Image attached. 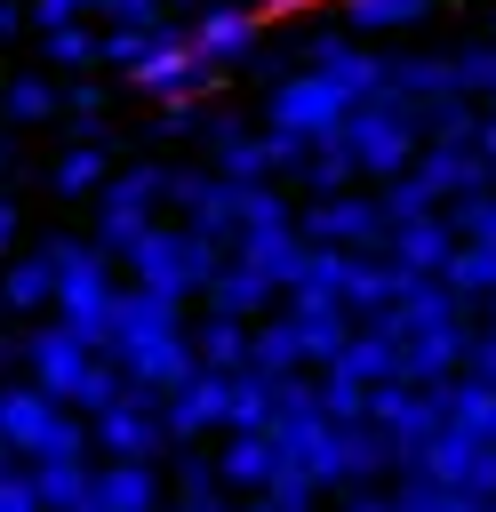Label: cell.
<instances>
[{
    "mask_svg": "<svg viewBox=\"0 0 496 512\" xmlns=\"http://www.w3.org/2000/svg\"><path fill=\"white\" fill-rule=\"evenodd\" d=\"M464 368H472V376H496V320H480V328L464 336Z\"/></svg>",
    "mask_w": 496,
    "mask_h": 512,
    "instance_id": "ab89813d",
    "label": "cell"
},
{
    "mask_svg": "<svg viewBox=\"0 0 496 512\" xmlns=\"http://www.w3.org/2000/svg\"><path fill=\"white\" fill-rule=\"evenodd\" d=\"M440 280L464 296V304H480V296H496V240H456V256L440 264Z\"/></svg>",
    "mask_w": 496,
    "mask_h": 512,
    "instance_id": "484cf974",
    "label": "cell"
},
{
    "mask_svg": "<svg viewBox=\"0 0 496 512\" xmlns=\"http://www.w3.org/2000/svg\"><path fill=\"white\" fill-rule=\"evenodd\" d=\"M456 88H464V96H480V104H496V32L456 48Z\"/></svg>",
    "mask_w": 496,
    "mask_h": 512,
    "instance_id": "d6a6232c",
    "label": "cell"
},
{
    "mask_svg": "<svg viewBox=\"0 0 496 512\" xmlns=\"http://www.w3.org/2000/svg\"><path fill=\"white\" fill-rule=\"evenodd\" d=\"M24 24H32V8H24V0H0V40H16Z\"/></svg>",
    "mask_w": 496,
    "mask_h": 512,
    "instance_id": "ee69618b",
    "label": "cell"
},
{
    "mask_svg": "<svg viewBox=\"0 0 496 512\" xmlns=\"http://www.w3.org/2000/svg\"><path fill=\"white\" fill-rule=\"evenodd\" d=\"M128 88H136V96H152V104H176V96L216 88V64L192 48V32H168V24H160V40L128 64Z\"/></svg>",
    "mask_w": 496,
    "mask_h": 512,
    "instance_id": "52a82bcc",
    "label": "cell"
},
{
    "mask_svg": "<svg viewBox=\"0 0 496 512\" xmlns=\"http://www.w3.org/2000/svg\"><path fill=\"white\" fill-rule=\"evenodd\" d=\"M288 464V448L264 432V424H248V432H232L224 440V456H216V472H224V488H264L272 472Z\"/></svg>",
    "mask_w": 496,
    "mask_h": 512,
    "instance_id": "ffe728a7",
    "label": "cell"
},
{
    "mask_svg": "<svg viewBox=\"0 0 496 512\" xmlns=\"http://www.w3.org/2000/svg\"><path fill=\"white\" fill-rule=\"evenodd\" d=\"M168 176H176V168H160V160H136V168H120V176H104V192H96V240H104L112 256L160 216Z\"/></svg>",
    "mask_w": 496,
    "mask_h": 512,
    "instance_id": "8992f818",
    "label": "cell"
},
{
    "mask_svg": "<svg viewBox=\"0 0 496 512\" xmlns=\"http://www.w3.org/2000/svg\"><path fill=\"white\" fill-rule=\"evenodd\" d=\"M88 432H96V448H104V456H160V440H168V416H160V392H144V384H128L120 400H104V408L88 416Z\"/></svg>",
    "mask_w": 496,
    "mask_h": 512,
    "instance_id": "8fae6325",
    "label": "cell"
},
{
    "mask_svg": "<svg viewBox=\"0 0 496 512\" xmlns=\"http://www.w3.org/2000/svg\"><path fill=\"white\" fill-rule=\"evenodd\" d=\"M56 104H64V96H56V88H48L40 72H24V80H8V96H0V112H8L16 128H32V120H48Z\"/></svg>",
    "mask_w": 496,
    "mask_h": 512,
    "instance_id": "836d02e7",
    "label": "cell"
},
{
    "mask_svg": "<svg viewBox=\"0 0 496 512\" xmlns=\"http://www.w3.org/2000/svg\"><path fill=\"white\" fill-rule=\"evenodd\" d=\"M192 352H200V368H248V312H224V304H208V320L192 328Z\"/></svg>",
    "mask_w": 496,
    "mask_h": 512,
    "instance_id": "7402d4cb",
    "label": "cell"
},
{
    "mask_svg": "<svg viewBox=\"0 0 496 512\" xmlns=\"http://www.w3.org/2000/svg\"><path fill=\"white\" fill-rule=\"evenodd\" d=\"M40 504H64V512H96V464L88 456H40Z\"/></svg>",
    "mask_w": 496,
    "mask_h": 512,
    "instance_id": "cb8c5ba5",
    "label": "cell"
},
{
    "mask_svg": "<svg viewBox=\"0 0 496 512\" xmlns=\"http://www.w3.org/2000/svg\"><path fill=\"white\" fill-rule=\"evenodd\" d=\"M80 16H104V0H32V24H80Z\"/></svg>",
    "mask_w": 496,
    "mask_h": 512,
    "instance_id": "f35d334b",
    "label": "cell"
},
{
    "mask_svg": "<svg viewBox=\"0 0 496 512\" xmlns=\"http://www.w3.org/2000/svg\"><path fill=\"white\" fill-rule=\"evenodd\" d=\"M0 304L8 312H48L56 304V256L40 248V256H16L8 272H0Z\"/></svg>",
    "mask_w": 496,
    "mask_h": 512,
    "instance_id": "d4e9b609",
    "label": "cell"
},
{
    "mask_svg": "<svg viewBox=\"0 0 496 512\" xmlns=\"http://www.w3.org/2000/svg\"><path fill=\"white\" fill-rule=\"evenodd\" d=\"M120 264H128V280H136V288L192 304V296H208V272L224 264V248H216V240H200L192 224H184V232H168V224H144V232L120 248Z\"/></svg>",
    "mask_w": 496,
    "mask_h": 512,
    "instance_id": "277c9868",
    "label": "cell"
},
{
    "mask_svg": "<svg viewBox=\"0 0 496 512\" xmlns=\"http://www.w3.org/2000/svg\"><path fill=\"white\" fill-rule=\"evenodd\" d=\"M160 416H168V440H200V432H216V424H224V368H192V376L160 400Z\"/></svg>",
    "mask_w": 496,
    "mask_h": 512,
    "instance_id": "9a60e30c",
    "label": "cell"
},
{
    "mask_svg": "<svg viewBox=\"0 0 496 512\" xmlns=\"http://www.w3.org/2000/svg\"><path fill=\"white\" fill-rule=\"evenodd\" d=\"M208 152H216V168H224L232 184H272V176H280V168H272V128L248 136V128L216 120V128H208Z\"/></svg>",
    "mask_w": 496,
    "mask_h": 512,
    "instance_id": "d6986e66",
    "label": "cell"
},
{
    "mask_svg": "<svg viewBox=\"0 0 496 512\" xmlns=\"http://www.w3.org/2000/svg\"><path fill=\"white\" fill-rule=\"evenodd\" d=\"M240 192H248V184H232L224 168H216V176H200V168H176V176H168V200H176L184 224H192L200 240H216V248H240Z\"/></svg>",
    "mask_w": 496,
    "mask_h": 512,
    "instance_id": "30bf717a",
    "label": "cell"
},
{
    "mask_svg": "<svg viewBox=\"0 0 496 512\" xmlns=\"http://www.w3.org/2000/svg\"><path fill=\"white\" fill-rule=\"evenodd\" d=\"M16 232H24V208H16V200H8V192H0V256H8V248H16Z\"/></svg>",
    "mask_w": 496,
    "mask_h": 512,
    "instance_id": "7bdbcfd3",
    "label": "cell"
},
{
    "mask_svg": "<svg viewBox=\"0 0 496 512\" xmlns=\"http://www.w3.org/2000/svg\"><path fill=\"white\" fill-rule=\"evenodd\" d=\"M48 64L96 72V64H104V32H88V24H48Z\"/></svg>",
    "mask_w": 496,
    "mask_h": 512,
    "instance_id": "f546056e",
    "label": "cell"
},
{
    "mask_svg": "<svg viewBox=\"0 0 496 512\" xmlns=\"http://www.w3.org/2000/svg\"><path fill=\"white\" fill-rule=\"evenodd\" d=\"M480 152H488V176H496V104L480 112Z\"/></svg>",
    "mask_w": 496,
    "mask_h": 512,
    "instance_id": "f6af8a7d",
    "label": "cell"
},
{
    "mask_svg": "<svg viewBox=\"0 0 496 512\" xmlns=\"http://www.w3.org/2000/svg\"><path fill=\"white\" fill-rule=\"evenodd\" d=\"M384 88L392 96H416V104H432V96H448L456 88V56H384Z\"/></svg>",
    "mask_w": 496,
    "mask_h": 512,
    "instance_id": "603a6c76",
    "label": "cell"
},
{
    "mask_svg": "<svg viewBox=\"0 0 496 512\" xmlns=\"http://www.w3.org/2000/svg\"><path fill=\"white\" fill-rule=\"evenodd\" d=\"M480 320H496V296H480Z\"/></svg>",
    "mask_w": 496,
    "mask_h": 512,
    "instance_id": "bcb514c9",
    "label": "cell"
},
{
    "mask_svg": "<svg viewBox=\"0 0 496 512\" xmlns=\"http://www.w3.org/2000/svg\"><path fill=\"white\" fill-rule=\"evenodd\" d=\"M464 336H472L464 320L400 336V376H408V384H440V376H456V368H464Z\"/></svg>",
    "mask_w": 496,
    "mask_h": 512,
    "instance_id": "ac0fdd59",
    "label": "cell"
},
{
    "mask_svg": "<svg viewBox=\"0 0 496 512\" xmlns=\"http://www.w3.org/2000/svg\"><path fill=\"white\" fill-rule=\"evenodd\" d=\"M88 360H96V344H80V336H72L64 320H56V328H32V336H24V376H40V384H48L56 400H72V384L88 376Z\"/></svg>",
    "mask_w": 496,
    "mask_h": 512,
    "instance_id": "5bb4252c",
    "label": "cell"
},
{
    "mask_svg": "<svg viewBox=\"0 0 496 512\" xmlns=\"http://www.w3.org/2000/svg\"><path fill=\"white\" fill-rule=\"evenodd\" d=\"M48 256H56V320H64L80 344L112 352V336H120L112 248H104V240H48Z\"/></svg>",
    "mask_w": 496,
    "mask_h": 512,
    "instance_id": "7a4b0ae2",
    "label": "cell"
},
{
    "mask_svg": "<svg viewBox=\"0 0 496 512\" xmlns=\"http://www.w3.org/2000/svg\"><path fill=\"white\" fill-rule=\"evenodd\" d=\"M168 488L152 472V456H104L96 464V512H152Z\"/></svg>",
    "mask_w": 496,
    "mask_h": 512,
    "instance_id": "2e32d148",
    "label": "cell"
},
{
    "mask_svg": "<svg viewBox=\"0 0 496 512\" xmlns=\"http://www.w3.org/2000/svg\"><path fill=\"white\" fill-rule=\"evenodd\" d=\"M424 136H480V96H464V88L432 96L424 104Z\"/></svg>",
    "mask_w": 496,
    "mask_h": 512,
    "instance_id": "1f68e13d",
    "label": "cell"
},
{
    "mask_svg": "<svg viewBox=\"0 0 496 512\" xmlns=\"http://www.w3.org/2000/svg\"><path fill=\"white\" fill-rule=\"evenodd\" d=\"M272 296H280V280H272V272L248 256V248H232V256L208 272V304H224V312H248V320H256Z\"/></svg>",
    "mask_w": 496,
    "mask_h": 512,
    "instance_id": "e0dca14e",
    "label": "cell"
},
{
    "mask_svg": "<svg viewBox=\"0 0 496 512\" xmlns=\"http://www.w3.org/2000/svg\"><path fill=\"white\" fill-rule=\"evenodd\" d=\"M272 8H304V0H264V16H272Z\"/></svg>",
    "mask_w": 496,
    "mask_h": 512,
    "instance_id": "7dc6e473",
    "label": "cell"
},
{
    "mask_svg": "<svg viewBox=\"0 0 496 512\" xmlns=\"http://www.w3.org/2000/svg\"><path fill=\"white\" fill-rule=\"evenodd\" d=\"M0 440L16 448V456H88V424L72 416V400H56L40 376H24V384H0Z\"/></svg>",
    "mask_w": 496,
    "mask_h": 512,
    "instance_id": "5b68a950",
    "label": "cell"
},
{
    "mask_svg": "<svg viewBox=\"0 0 496 512\" xmlns=\"http://www.w3.org/2000/svg\"><path fill=\"white\" fill-rule=\"evenodd\" d=\"M168 496H176V504H200V512H208V504H224V472H216L208 456H184V464H176V488H168Z\"/></svg>",
    "mask_w": 496,
    "mask_h": 512,
    "instance_id": "d590c367",
    "label": "cell"
},
{
    "mask_svg": "<svg viewBox=\"0 0 496 512\" xmlns=\"http://www.w3.org/2000/svg\"><path fill=\"white\" fill-rule=\"evenodd\" d=\"M328 144H344L352 160H360V176H400L416 152H424V104L416 96H392V88H376V96H360L336 128H328Z\"/></svg>",
    "mask_w": 496,
    "mask_h": 512,
    "instance_id": "3957f363",
    "label": "cell"
},
{
    "mask_svg": "<svg viewBox=\"0 0 496 512\" xmlns=\"http://www.w3.org/2000/svg\"><path fill=\"white\" fill-rule=\"evenodd\" d=\"M448 416H456L464 432L496 440V376H472V368H456V376H448Z\"/></svg>",
    "mask_w": 496,
    "mask_h": 512,
    "instance_id": "4316f807",
    "label": "cell"
},
{
    "mask_svg": "<svg viewBox=\"0 0 496 512\" xmlns=\"http://www.w3.org/2000/svg\"><path fill=\"white\" fill-rule=\"evenodd\" d=\"M64 112H72V120H104V88H96V80H80V88L64 96Z\"/></svg>",
    "mask_w": 496,
    "mask_h": 512,
    "instance_id": "60d3db41",
    "label": "cell"
},
{
    "mask_svg": "<svg viewBox=\"0 0 496 512\" xmlns=\"http://www.w3.org/2000/svg\"><path fill=\"white\" fill-rule=\"evenodd\" d=\"M424 208H448V200L416 176V160H408L400 176H384V216H424Z\"/></svg>",
    "mask_w": 496,
    "mask_h": 512,
    "instance_id": "e575fe53",
    "label": "cell"
},
{
    "mask_svg": "<svg viewBox=\"0 0 496 512\" xmlns=\"http://www.w3.org/2000/svg\"><path fill=\"white\" fill-rule=\"evenodd\" d=\"M256 32H264V8H240V0H208V8H200V24H192V48H200L216 72H232V64L256 48Z\"/></svg>",
    "mask_w": 496,
    "mask_h": 512,
    "instance_id": "4fadbf2b",
    "label": "cell"
},
{
    "mask_svg": "<svg viewBox=\"0 0 496 512\" xmlns=\"http://www.w3.org/2000/svg\"><path fill=\"white\" fill-rule=\"evenodd\" d=\"M352 32H400V24H424L432 0H344Z\"/></svg>",
    "mask_w": 496,
    "mask_h": 512,
    "instance_id": "4dcf8cb0",
    "label": "cell"
},
{
    "mask_svg": "<svg viewBox=\"0 0 496 512\" xmlns=\"http://www.w3.org/2000/svg\"><path fill=\"white\" fill-rule=\"evenodd\" d=\"M0 160H8V152H0Z\"/></svg>",
    "mask_w": 496,
    "mask_h": 512,
    "instance_id": "c3c4849f",
    "label": "cell"
},
{
    "mask_svg": "<svg viewBox=\"0 0 496 512\" xmlns=\"http://www.w3.org/2000/svg\"><path fill=\"white\" fill-rule=\"evenodd\" d=\"M104 16H136V24H160V0H104Z\"/></svg>",
    "mask_w": 496,
    "mask_h": 512,
    "instance_id": "b9f144b4",
    "label": "cell"
},
{
    "mask_svg": "<svg viewBox=\"0 0 496 512\" xmlns=\"http://www.w3.org/2000/svg\"><path fill=\"white\" fill-rule=\"evenodd\" d=\"M112 360L128 368V384H144V392H176L192 368H200V352H192V328H184V304L176 296H152V288H120V336H112Z\"/></svg>",
    "mask_w": 496,
    "mask_h": 512,
    "instance_id": "6da1fadb",
    "label": "cell"
},
{
    "mask_svg": "<svg viewBox=\"0 0 496 512\" xmlns=\"http://www.w3.org/2000/svg\"><path fill=\"white\" fill-rule=\"evenodd\" d=\"M104 176H112V152H104L96 136H80V144L56 160V192H64V200H88V192H104Z\"/></svg>",
    "mask_w": 496,
    "mask_h": 512,
    "instance_id": "83f0119b",
    "label": "cell"
},
{
    "mask_svg": "<svg viewBox=\"0 0 496 512\" xmlns=\"http://www.w3.org/2000/svg\"><path fill=\"white\" fill-rule=\"evenodd\" d=\"M320 408H328L336 424H352V416H368V376H352L344 360H320Z\"/></svg>",
    "mask_w": 496,
    "mask_h": 512,
    "instance_id": "f1b7e54d",
    "label": "cell"
},
{
    "mask_svg": "<svg viewBox=\"0 0 496 512\" xmlns=\"http://www.w3.org/2000/svg\"><path fill=\"white\" fill-rule=\"evenodd\" d=\"M344 112H352V96H344L336 72H320V64L288 72V80L272 88V104H264V120H272V128H296V136H328Z\"/></svg>",
    "mask_w": 496,
    "mask_h": 512,
    "instance_id": "9c48e42d",
    "label": "cell"
},
{
    "mask_svg": "<svg viewBox=\"0 0 496 512\" xmlns=\"http://www.w3.org/2000/svg\"><path fill=\"white\" fill-rule=\"evenodd\" d=\"M256 496H264L272 512H296V504H312V496H320V480H312L304 464H280V472H272V480H264Z\"/></svg>",
    "mask_w": 496,
    "mask_h": 512,
    "instance_id": "74e56055",
    "label": "cell"
},
{
    "mask_svg": "<svg viewBox=\"0 0 496 512\" xmlns=\"http://www.w3.org/2000/svg\"><path fill=\"white\" fill-rule=\"evenodd\" d=\"M296 224H304V240H328V248H384V232H392V216H384V200H368V192H312L304 208H296Z\"/></svg>",
    "mask_w": 496,
    "mask_h": 512,
    "instance_id": "ba28073f",
    "label": "cell"
},
{
    "mask_svg": "<svg viewBox=\"0 0 496 512\" xmlns=\"http://www.w3.org/2000/svg\"><path fill=\"white\" fill-rule=\"evenodd\" d=\"M456 224H448V208H424V216H392V232H384V256L400 264V272H440L448 256H456Z\"/></svg>",
    "mask_w": 496,
    "mask_h": 512,
    "instance_id": "7c38bea8",
    "label": "cell"
},
{
    "mask_svg": "<svg viewBox=\"0 0 496 512\" xmlns=\"http://www.w3.org/2000/svg\"><path fill=\"white\" fill-rule=\"evenodd\" d=\"M152 40H160V24H136V16H112V32H104V64H120V72H128V64H136V56L152 48Z\"/></svg>",
    "mask_w": 496,
    "mask_h": 512,
    "instance_id": "8d00e7d4",
    "label": "cell"
},
{
    "mask_svg": "<svg viewBox=\"0 0 496 512\" xmlns=\"http://www.w3.org/2000/svg\"><path fill=\"white\" fill-rule=\"evenodd\" d=\"M248 368H264V376L312 368V352H304V328H296V304H288V312H272L264 328H248Z\"/></svg>",
    "mask_w": 496,
    "mask_h": 512,
    "instance_id": "44dd1931",
    "label": "cell"
}]
</instances>
